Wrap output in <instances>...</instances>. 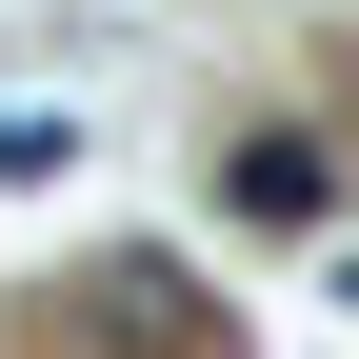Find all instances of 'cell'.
Instances as JSON below:
<instances>
[{"label":"cell","instance_id":"1","mask_svg":"<svg viewBox=\"0 0 359 359\" xmlns=\"http://www.w3.org/2000/svg\"><path fill=\"white\" fill-rule=\"evenodd\" d=\"M219 200H240L259 240H299V219H339V140H299V120H280V140H240V180H219Z\"/></svg>","mask_w":359,"mask_h":359},{"label":"cell","instance_id":"2","mask_svg":"<svg viewBox=\"0 0 359 359\" xmlns=\"http://www.w3.org/2000/svg\"><path fill=\"white\" fill-rule=\"evenodd\" d=\"M80 320H100L120 359H140V339L180 359V339H200V280H160V259H100V280H80Z\"/></svg>","mask_w":359,"mask_h":359},{"label":"cell","instance_id":"3","mask_svg":"<svg viewBox=\"0 0 359 359\" xmlns=\"http://www.w3.org/2000/svg\"><path fill=\"white\" fill-rule=\"evenodd\" d=\"M60 160H80V120H60V100H0V180H60Z\"/></svg>","mask_w":359,"mask_h":359}]
</instances>
